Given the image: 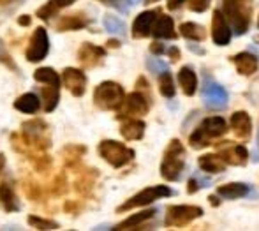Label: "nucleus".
<instances>
[{
    "label": "nucleus",
    "instance_id": "0eeeda50",
    "mask_svg": "<svg viewBox=\"0 0 259 231\" xmlns=\"http://www.w3.org/2000/svg\"><path fill=\"white\" fill-rule=\"evenodd\" d=\"M203 215V208L198 205H171L166 208V217L164 224L167 228H182V226L191 224L192 221Z\"/></svg>",
    "mask_w": 259,
    "mask_h": 231
},
{
    "label": "nucleus",
    "instance_id": "a19ab883",
    "mask_svg": "<svg viewBox=\"0 0 259 231\" xmlns=\"http://www.w3.org/2000/svg\"><path fill=\"white\" fill-rule=\"evenodd\" d=\"M0 62H2L6 67H9L11 71H16L18 72V65L13 62V58H11V55L6 51V48H4V43L2 39H0Z\"/></svg>",
    "mask_w": 259,
    "mask_h": 231
},
{
    "label": "nucleus",
    "instance_id": "4468645a",
    "mask_svg": "<svg viewBox=\"0 0 259 231\" xmlns=\"http://www.w3.org/2000/svg\"><path fill=\"white\" fill-rule=\"evenodd\" d=\"M106 57V50L101 46H96L92 43H83L81 48L78 50V62L87 69L97 67L103 64Z\"/></svg>",
    "mask_w": 259,
    "mask_h": 231
},
{
    "label": "nucleus",
    "instance_id": "473e14b6",
    "mask_svg": "<svg viewBox=\"0 0 259 231\" xmlns=\"http://www.w3.org/2000/svg\"><path fill=\"white\" fill-rule=\"evenodd\" d=\"M159 92L162 97H175V94H177V89H175V83H173V76H171V72L164 71L159 74Z\"/></svg>",
    "mask_w": 259,
    "mask_h": 231
},
{
    "label": "nucleus",
    "instance_id": "ea45409f",
    "mask_svg": "<svg viewBox=\"0 0 259 231\" xmlns=\"http://www.w3.org/2000/svg\"><path fill=\"white\" fill-rule=\"evenodd\" d=\"M101 4H104V6H109V7H115V9H118L120 13H127V11L131 9V2L129 0H99Z\"/></svg>",
    "mask_w": 259,
    "mask_h": 231
},
{
    "label": "nucleus",
    "instance_id": "6ab92c4d",
    "mask_svg": "<svg viewBox=\"0 0 259 231\" xmlns=\"http://www.w3.org/2000/svg\"><path fill=\"white\" fill-rule=\"evenodd\" d=\"M155 39H177V30H175V21L167 14H157L152 34Z\"/></svg>",
    "mask_w": 259,
    "mask_h": 231
},
{
    "label": "nucleus",
    "instance_id": "5fc2aeb1",
    "mask_svg": "<svg viewBox=\"0 0 259 231\" xmlns=\"http://www.w3.org/2000/svg\"><path fill=\"white\" fill-rule=\"evenodd\" d=\"M152 2H159V0H145V4H152Z\"/></svg>",
    "mask_w": 259,
    "mask_h": 231
},
{
    "label": "nucleus",
    "instance_id": "4be33fe9",
    "mask_svg": "<svg viewBox=\"0 0 259 231\" xmlns=\"http://www.w3.org/2000/svg\"><path fill=\"white\" fill-rule=\"evenodd\" d=\"M250 194V185L243 184V182H231V184H224L217 187V196L222 200H240Z\"/></svg>",
    "mask_w": 259,
    "mask_h": 231
},
{
    "label": "nucleus",
    "instance_id": "de8ad7c7",
    "mask_svg": "<svg viewBox=\"0 0 259 231\" xmlns=\"http://www.w3.org/2000/svg\"><path fill=\"white\" fill-rule=\"evenodd\" d=\"M189 51H192V53H196V55H205V50L203 48H199L198 45H194V41H189Z\"/></svg>",
    "mask_w": 259,
    "mask_h": 231
},
{
    "label": "nucleus",
    "instance_id": "412c9836",
    "mask_svg": "<svg viewBox=\"0 0 259 231\" xmlns=\"http://www.w3.org/2000/svg\"><path fill=\"white\" fill-rule=\"evenodd\" d=\"M177 78H178V85L182 87V92L187 95V97H192V95L198 92V76H196L194 69L191 65H184L178 71Z\"/></svg>",
    "mask_w": 259,
    "mask_h": 231
},
{
    "label": "nucleus",
    "instance_id": "9d476101",
    "mask_svg": "<svg viewBox=\"0 0 259 231\" xmlns=\"http://www.w3.org/2000/svg\"><path fill=\"white\" fill-rule=\"evenodd\" d=\"M48 51H50V37H48V32H46L45 27H37L34 30L30 37V45L27 48V60L28 62H37L45 60L48 57Z\"/></svg>",
    "mask_w": 259,
    "mask_h": 231
},
{
    "label": "nucleus",
    "instance_id": "603ef678",
    "mask_svg": "<svg viewBox=\"0 0 259 231\" xmlns=\"http://www.w3.org/2000/svg\"><path fill=\"white\" fill-rule=\"evenodd\" d=\"M106 45H108V48H120V41H116V39H109Z\"/></svg>",
    "mask_w": 259,
    "mask_h": 231
},
{
    "label": "nucleus",
    "instance_id": "c756f323",
    "mask_svg": "<svg viewBox=\"0 0 259 231\" xmlns=\"http://www.w3.org/2000/svg\"><path fill=\"white\" fill-rule=\"evenodd\" d=\"M180 35L187 41L201 43L206 39V28L199 23H194V21H185L180 25Z\"/></svg>",
    "mask_w": 259,
    "mask_h": 231
},
{
    "label": "nucleus",
    "instance_id": "3c124183",
    "mask_svg": "<svg viewBox=\"0 0 259 231\" xmlns=\"http://www.w3.org/2000/svg\"><path fill=\"white\" fill-rule=\"evenodd\" d=\"M208 201H210L211 207H219V205H221V201L217 200V196H215V194H211V196H208Z\"/></svg>",
    "mask_w": 259,
    "mask_h": 231
},
{
    "label": "nucleus",
    "instance_id": "c9c22d12",
    "mask_svg": "<svg viewBox=\"0 0 259 231\" xmlns=\"http://www.w3.org/2000/svg\"><path fill=\"white\" fill-rule=\"evenodd\" d=\"M189 145L192 146L194 150H201V148H206L208 145H211V139L206 136L205 133L201 131V127H196L194 133L189 136Z\"/></svg>",
    "mask_w": 259,
    "mask_h": 231
},
{
    "label": "nucleus",
    "instance_id": "864d4df0",
    "mask_svg": "<svg viewBox=\"0 0 259 231\" xmlns=\"http://www.w3.org/2000/svg\"><path fill=\"white\" fill-rule=\"evenodd\" d=\"M4 166H6V156L0 153V175H2V171H4Z\"/></svg>",
    "mask_w": 259,
    "mask_h": 231
},
{
    "label": "nucleus",
    "instance_id": "b1692460",
    "mask_svg": "<svg viewBox=\"0 0 259 231\" xmlns=\"http://www.w3.org/2000/svg\"><path fill=\"white\" fill-rule=\"evenodd\" d=\"M199 127L210 139L222 138L228 133V124H226V120L222 117H208L199 124Z\"/></svg>",
    "mask_w": 259,
    "mask_h": 231
},
{
    "label": "nucleus",
    "instance_id": "bb28decb",
    "mask_svg": "<svg viewBox=\"0 0 259 231\" xmlns=\"http://www.w3.org/2000/svg\"><path fill=\"white\" fill-rule=\"evenodd\" d=\"M41 95H42V108L45 111L52 113L55 108L58 106V101H60V85H53V83H42L41 89Z\"/></svg>",
    "mask_w": 259,
    "mask_h": 231
},
{
    "label": "nucleus",
    "instance_id": "f257e3e1",
    "mask_svg": "<svg viewBox=\"0 0 259 231\" xmlns=\"http://www.w3.org/2000/svg\"><path fill=\"white\" fill-rule=\"evenodd\" d=\"M222 14L236 37L247 34L252 23V9L245 0H222Z\"/></svg>",
    "mask_w": 259,
    "mask_h": 231
},
{
    "label": "nucleus",
    "instance_id": "7c9ffc66",
    "mask_svg": "<svg viewBox=\"0 0 259 231\" xmlns=\"http://www.w3.org/2000/svg\"><path fill=\"white\" fill-rule=\"evenodd\" d=\"M103 25H104V28L109 32V34H113V35H125L127 34V27H125V23H123L122 20H120L118 16H115V14H104V18H103Z\"/></svg>",
    "mask_w": 259,
    "mask_h": 231
},
{
    "label": "nucleus",
    "instance_id": "a18cd8bd",
    "mask_svg": "<svg viewBox=\"0 0 259 231\" xmlns=\"http://www.w3.org/2000/svg\"><path fill=\"white\" fill-rule=\"evenodd\" d=\"M166 53L169 55L171 62H178V60H180V50H178L177 46H171V48H167V50H166Z\"/></svg>",
    "mask_w": 259,
    "mask_h": 231
},
{
    "label": "nucleus",
    "instance_id": "cd10ccee",
    "mask_svg": "<svg viewBox=\"0 0 259 231\" xmlns=\"http://www.w3.org/2000/svg\"><path fill=\"white\" fill-rule=\"evenodd\" d=\"M14 109L21 113H27V115H34L41 109V99L37 97L34 92H27L14 101Z\"/></svg>",
    "mask_w": 259,
    "mask_h": 231
},
{
    "label": "nucleus",
    "instance_id": "a211bd4d",
    "mask_svg": "<svg viewBox=\"0 0 259 231\" xmlns=\"http://www.w3.org/2000/svg\"><path fill=\"white\" fill-rule=\"evenodd\" d=\"M120 120H122V124H120V134L127 141H138V139L145 136L147 126H145L143 120L136 119V117H123Z\"/></svg>",
    "mask_w": 259,
    "mask_h": 231
},
{
    "label": "nucleus",
    "instance_id": "c03bdc74",
    "mask_svg": "<svg viewBox=\"0 0 259 231\" xmlns=\"http://www.w3.org/2000/svg\"><path fill=\"white\" fill-rule=\"evenodd\" d=\"M166 50H167V48L166 46H164L162 45V43H152V45H150V53L152 55H157V57H159V55H164V53H166Z\"/></svg>",
    "mask_w": 259,
    "mask_h": 231
},
{
    "label": "nucleus",
    "instance_id": "393cba45",
    "mask_svg": "<svg viewBox=\"0 0 259 231\" xmlns=\"http://www.w3.org/2000/svg\"><path fill=\"white\" fill-rule=\"evenodd\" d=\"M198 166L201 171H205L208 175H219L222 171H226V166L228 164L222 161L221 156L217 153H205L198 159Z\"/></svg>",
    "mask_w": 259,
    "mask_h": 231
},
{
    "label": "nucleus",
    "instance_id": "79ce46f5",
    "mask_svg": "<svg viewBox=\"0 0 259 231\" xmlns=\"http://www.w3.org/2000/svg\"><path fill=\"white\" fill-rule=\"evenodd\" d=\"M211 0H189V9L192 13H205V11L210 7Z\"/></svg>",
    "mask_w": 259,
    "mask_h": 231
},
{
    "label": "nucleus",
    "instance_id": "ddd939ff",
    "mask_svg": "<svg viewBox=\"0 0 259 231\" xmlns=\"http://www.w3.org/2000/svg\"><path fill=\"white\" fill-rule=\"evenodd\" d=\"M62 82H64L65 89L69 90L76 97H81L87 90V74L81 69L74 67H65L62 72Z\"/></svg>",
    "mask_w": 259,
    "mask_h": 231
},
{
    "label": "nucleus",
    "instance_id": "4d7b16f0",
    "mask_svg": "<svg viewBox=\"0 0 259 231\" xmlns=\"http://www.w3.org/2000/svg\"><path fill=\"white\" fill-rule=\"evenodd\" d=\"M257 148H259V134H257Z\"/></svg>",
    "mask_w": 259,
    "mask_h": 231
},
{
    "label": "nucleus",
    "instance_id": "39448f33",
    "mask_svg": "<svg viewBox=\"0 0 259 231\" xmlns=\"http://www.w3.org/2000/svg\"><path fill=\"white\" fill-rule=\"evenodd\" d=\"M97 152L109 166L116 168V170L127 166L136 156V152L133 148H129V146L120 141H115V139H103L99 143V146H97Z\"/></svg>",
    "mask_w": 259,
    "mask_h": 231
},
{
    "label": "nucleus",
    "instance_id": "09e8293b",
    "mask_svg": "<svg viewBox=\"0 0 259 231\" xmlns=\"http://www.w3.org/2000/svg\"><path fill=\"white\" fill-rule=\"evenodd\" d=\"M30 23H32V18L28 14H23V16L18 18V25H21V27H28Z\"/></svg>",
    "mask_w": 259,
    "mask_h": 231
},
{
    "label": "nucleus",
    "instance_id": "5701e85b",
    "mask_svg": "<svg viewBox=\"0 0 259 231\" xmlns=\"http://www.w3.org/2000/svg\"><path fill=\"white\" fill-rule=\"evenodd\" d=\"M157 214L155 208H150V210H143L140 214H134L131 217H127L125 221L118 222L113 229H118V231H123V229H143V224L150 219H154Z\"/></svg>",
    "mask_w": 259,
    "mask_h": 231
},
{
    "label": "nucleus",
    "instance_id": "9b49d317",
    "mask_svg": "<svg viewBox=\"0 0 259 231\" xmlns=\"http://www.w3.org/2000/svg\"><path fill=\"white\" fill-rule=\"evenodd\" d=\"M152 99L148 97L147 94H143L141 90H136V92L129 94L125 99H123V111L120 113L116 119H123V117H141V115H147L148 109L152 106Z\"/></svg>",
    "mask_w": 259,
    "mask_h": 231
},
{
    "label": "nucleus",
    "instance_id": "20e7f679",
    "mask_svg": "<svg viewBox=\"0 0 259 231\" xmlns=\"http://www.w3.org/2000/svg\"><path fill=\"white\" fill-rule=\"evenodd\" d=\"M125 92L115 82H103L94 90V104L103 111H116L122 108Z\"/></svg>",
    "mask_w": 259,
    "mask_h": 231
},
{
    "label": "nucleus",
    "instance_id": "2f4dec72",
    "mask_svg": "<svg viewBox=\"0 0 259 231\" xmlns=\"http://www.w3.org/2000/svg\"><path fill=\"white\" fill-rule=\"evenodd\" d=\"M97 178V173H96V170H87V171H83L81 173V177L76 180V184H74V189L78 190L79 194H89L90 190H92V187H94V180Z\"/></svg>",
    "mask_w": 259,
    "mask_h": 231
},
{
    "label": "nucleus",
    "instance_id": "f3484780",
    "mask_svg": "<svg viewBox=\"0 0 259 231\" xmlns=\"http://www.w3.org/2000/svg\"><path fill=\"white\" fill-rule=\"evenodd\" d=\"M229 60H231V64H235L238 74H242V76H252L254 72H257V69H259L257 55L250 53V51L236 53V55H233Z\"/></svg>",
    "mask_w": 259,
    "mask_h": 231
},
{
    "label": "nucleus",
    "instance_id": "dca6fc26",
    "mask_svg": "<svg viewBox=\"0 0 259 231\" xmlns=\"http://www.w3.org/2000/svg\"><path fill=\"white\" fill-rule=\"evenodd\" d=\"M231 131L235 138L247 141L252 136V119L247 111H235L231 115Z\"/></svg>",
    "mask_w": 259,
    "mask_h": 231
},
{
    "label": "nucleus",
    "instance_id": "f704fd0d",
    "mask_svg": "<svg viewBox=\"0 0 259 231\" xmlns=\"http://www.w3.org/2000/svg\"><path fill=\"white\" fill-rule=\"evenodd\" d=\"M87 152L85 146H79V145H69L65 146L64 150H62V156H64L65 163H67V166H76V164L79 163V159H81V156Z\"/></svg>",
    "mask_w": 259,
    "mask_h": 231
},
{
    "label": "nucleus",
    "instance_id": "8fccbe9b",
    "mask_svg": "<svg viewBox=\"0 0 259 231\" xmlns=\"http://www.w3.org/2000/svg\"><path fill=\"white\" fill-rule=\"evenodd\" d=\"M78 203H71V201L65 203V212H78Z\"/></svg>",
    "mask_w": 259,
    "mask_h": 231
},
{
    "label": "nucleus",
    "instance_id": "4c0bfd02",
    "mask_svg": "<svg viewBox=\"0 0 259 231\" xmlns=\"http://www.w3.org/2000/svg\"><path fill=\"white\" fill-rule=\"evenodd\" d=\"M145 64H147L148 71H150L152 74H155V76H159L160 72H164L167 67H169V65H167V62L160 60V58H155V57H148Z\"/></svg>",
    "mask_w": 259,
    "mask_h": 231
},
{
    "label": "nucleus",
    "instance_id": "6e6d98bb",
    "mask_svg": "<svg viewBox=\"0 0 259 231\" xmlns=\"http://www.w3.org/2000/svg\"><path fill=\"white\" fill-rule=\"evenodd\" d=\"M129 2H131V6H134V4H138L140 0H129Z\"/></svg>",
    "mask_w": 259,
    "mask_h": 231
},
{
    "label": "nucleus",
    "instance_id": "72a5a7b5",
    "mask_svg": "<svg viewBox=\"0 0 259 231\" xmlns=\"http://www.w3.org/2000/svg\"><path fill=\"white\" fill-rule=\"evenodd\" d=\"M34 80L37 83H53V85H60V76L53 67H39L34 72Z\"/></svg>",
    "mask_w": 259,
    "mask_h": 231
},
{
    "label": "nucleus",
    "instance_id": "e433bc0d",
    "mask_svg": "<svg viewBox=\"0 0 259 231\" xmlns=\"http://www.w3.org/2000/svg\"><path fill=\"white\" fill-rule=\"evenodd\" d=\"M27 222L30 228H35V229H58V222L50 221V219L37 217V215H28Z\"/></svg>",
    "mask_w": 259,
    "mask_h": 231
},
{
    "label": "nucleus",
    "instance_id": "58836bf2",
    "mask_svg": "<svg viewBox=\"0 0 259 231\" xmlns=\"http://www.w3.org/2000/svg\"><path fill=\"white\" fill-rule=\"evenodd\" d=\"M210 185V178H199V177H191L189 178V184H187V192L189 194H196L199 189L203 187H208Z\"/></svg>",
    "mask_w": 259,
    "mask_h": 231
},
{
    "label": "nucleus",
    "instance_id": "6e6552de",
    "mask_svg": "<svg viewBox=\"0 0 259 231\" xmlns=\"http://www.w3.org/2000/svg\"><path fill=\"white\" fill-rule=\"evenodd\" d=\"M215 148H217L219 156L222 157L226 164H231V166H245L249 163V150L243 145L233 141H219L215 143Z\"/></svg>",
    "mask_w": 259,
    "mask_h": 231
},
{
    "label": "nucleus",
    "instance_id": "f03ea898",
    "mask_svg": "<svg viewBox=\"0 0 259 231\" xmlns=\"http://www.w3.org/2000/svg\"><path fill=\"white\" fill-rule=\"evenodd\" d=\"M185 168V148L180 139L173 138L167 143L166 150L162 153V163H160V177L167 182L180 180Z\"/></svg>",
    "mask_w": 259,
    "mask_h": 231
},
{
    "label": "nucleus",
    "instance_id": "c85d7f7f",
    "mask_svg": "<svg viewBox=\"0 0 259 231\" xmlns=\"http://www.w3.org/2000/svg\"><path fill=\"white\" fill-rule=\"evenodd\" d=\"M0 205L6 212H18L20 210V203H18L16 192H14V187L11 185V182L4 180L0 184Z\"/></svg>",
    "mask_w": 259,
    "mask_h": 231
},
{
    "label": "nucleus",
    "instance_id": "13d9d810",
    "mask_svg": "<svg viewBox=\"0 0 259 231\" xmlns=\"http://www.w3.org/2000/svg\"><path fill=\"white\" fill-rule=\"evenodd\" d=\"M257 27H259V20H257Z\"/></svg>",
    "mask_w": 259,
    "mask_h": 231
},
{
    "label": "nucleus",
    "instance_id": "bf43d9fd",
    "mask_svg": "<svg viewBox=\"0 0 259 231\" xmlns=\"http://www.w3.org/2000/svg\"><path fill=\"white\" fill-rule=\"evenodd\" d=\"M257 41H259V39H257Z\"/></svg>",
    "mask_w": 259,
    "mask_h": 231
},
{
    "label": "nucleus",
    "instance_id": "37998d69",
    "mask_svg": "<svg viewBox=\"0 0 259 231\" xmlns=\"http://www.w3.org/2000/svg\"><path fill=\"white\" fill-rule=\"evenodd\" d=\"M25 192H27V196L30 198V200H34V201H39V198H41V189H39L35 184H27V185H25Z\"/></svg>",
    "mask_w": 259,
    "mask_h": 231
},
{
    "label": "nucleus",
    "instance_id": "423d86ee",
    "mask_svg": "<svg viewBox=\"0 0 259 231\" xmlns=\"http://www.w3.org/2000/svg\"><path fill=\"white\" fill-rule=\"evenodd\" d=\"M167 196H173V190H171L167 185L147 187V189H143L138 194H134L133 198H129L123 205H120V207L116 208V212L122 214V212H129V210H133V208L147 207V205H152L154 201L162 200V198H167Z\"/></svg>",
    "mask_w": 259,
    "mask_h": 231
},
{
    "label": "nucleus",
    "instance_id": "f8f14e48",
    "mask_svg": "<svg viewBox=\"0 0 259 231\" xmlns=\"http://www.w3.org/2000/svg\"><path fill=\"white\" fill-rule=\"evenodd\" d=\"M231 37L233 32L226 21L224 14L221 9H215L213 16H211V39L217 46H228L231 43Z\"/></svg>",
    "mask_w": 259,
    "mask_h": 231
},
{
    "label": "nucleus",
    "instance_id": "49530a36",
    "mask_svg": "<svg viewBox=\"0 0 259 231\" xmlns=\"http://www.w3.org/2000/svg\"><path fill=\"white\" fill-rule=\"evenodd\" d=\"M185 2H187V0H167L166 6H167V9H169V11H177V9H180Z\"/></svg>",
    "mask_w": 259,
    "mask_h": 231
},
{
    "label": "nucleus",
    "instance_id": "1a4fd4ad",
    "mask_svg": "<svg viewBox=\"0 0 259 231\" xmlns=\"http://www.w3.org/2000/svg\"><path fill=\"white\" fill-rule=\"evenodd\" d=\"M201 95H203V102H205L208 109L219 111V109L228 108V101H229L228 90L222 85H219V83L211 82V80H208V82L205 80V87H203Z\"/></svg>",
    "mask_w": 259,
    "mask_h": 231
},
{
    "label": "nucleus",
    "instance_id": "2eb2a0df",
    "mask_svg": "<svg viewBox=\"0 0 259 231\" xmlns=\"http://www.w3.org/2000/svg\"><path fill=\"white\" fill-rule=\"evenodd\" d=\"M159 13H160V9H148L138 14L133 23V37L134 39L148 37V35L152 34V27H154V21Z\"/></svg>",
    "mask_w": 259,
    "mask_h": 231
},
{
    "label": "nucleus",
    "instance_id": "7ed1b4c3",
    "mask_svg": "<svg viewBox=\"0 0 259 231\" xmlns=\"http://www.w3.org/2000/svg\"><path fill=\"white\" fill-rule=\"evenodd\" d=\"M21 138L32 150V153H41L52 146V136H50V126L41 119H32L21 124ZM32 156V157H34ZM30 157V159H32Z\"/></svg>",
    "mask_w": 259,
    "mask_h": 231
},
{
    "label": "nucleus",
    "instance_id": "aec40b11",
    "mask_svg": "<svg viewBox=\"0 0 259 231\" xmlns=\"http://www.w3.org/2000/svg\"><path fill=\"white\" fill-rule=\"evenodd\" d=\"M92 23L87 14L83 13H74V14H67V16H62L60 20L57 21V30L58 32H76L81 30V28L89 27Z\"/></svg>",
    "mask_w": 259,
    "mask_h": 231
},
{
    "label": "nucleus",
    "instance_id": "a878e982",
    "mask_svg": "<svg viewBox=\"0 0 259 231\" xmlns=\"http://www.w3.org/2000/svg\"><path fill=\"white\" fill-rule=\"evenodd\" d=\"M74 2H76V0H48L45 6H41L37 11H35V16H37L39 20L50 21L53 16H57L62 9L72 6Z\"/></svg>",
    "mask_w": 259,
    "mask_h": 231
}]
</instances>
